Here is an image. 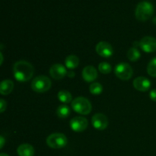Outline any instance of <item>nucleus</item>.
<instances>
[{
  "label": "nucleus",
  "instance_id": "nucleus-1",
  "mask_svg": "<svg viewBox=\"0 0 156 156\" xmlns=\"http://www.w3.org/2000/svg\"><path fill=\"white\" fill-rule=\"evenodd\" d=\"M34 66L25 60L18 61L13 66V73L15 79L18 82H27L34 76Z\"/></svg>",
  "mask_w": 156,
  "mask_h": 156
},
{
  "label": "nucleus",
  "instance_id": "nucleus-2",
  "mask_svg": "<svg viewBox=\"0 0 156 156\" xmlns=\"http://www.w3.org/2000/svg\"><path fill=\"white\" fill-rule=\"evenodd\" d=\"M154 13V7L149 2L143 1L139 3L136 8L135 16L140 21H146L152 16Z\"/></svg>",
  "mask_w": 156,
  "mask_h": 156
},
{
  "label": "nucleus",
  "instance_id": "nucleus-3",
  "mask_svg": "<svg viewBox=\"0 0 156 156\" xmlns=\"http://www.w3.org/2000/svg\"><path fill=\"white\" fill-rule=\"evenodd\" d=\"M72 108L78 114L88 115L92 109V106L89 101L84 97H78L72 101Z\"/></svg>",
  "mask_w": 156,
  "mask_h": 156
},
{
  "label": "nucleus",
  "instance_id": "nucleus-4",
  "mask_svg": "<svg viewBox=\"0 0 156 156\" xmlns=\"http://www.w3.org/2000/svg\"><path fill=\"white\" fill-rule=\"evenodd\" d=\"M52 82L48 77L45 76H37L31 82L33 91L38 93H44L49 91L51 88Z\"/></svg>",
  "mask_w": 156,
  "mask_h": 156
},
{
  "label": "nucleus",
  "instance_id": "nucleus-5",
  "mask_svg": "<svg viewBox=\"0 0 156 156\" xmlns=\"http://www.w3.org/2000/svg\"><path fill=\"white\" fill-rule=\"evenodd\" d=\"M47 145L52 149H61L66 146L67 138L64 134L59 133H52L47 138Z\"/></svg>",
  "mask_w": 156,
  "mask_h": 156
},
{
  "label": "nucleus",
  "instance_id": "nucleus-6",
  "mask_svg": "<svg viewBox=\"0 0 156 156\" xmlns=\"http://www.w3.org/2000/svg\"><path fill=\"white\" fill-rule=\"evenodd\" d=\"M114 73L118 79L121 80H129L133 74V70L129 64L126 62H121L117 65Z\"/></svg>",
  "mask_w": 156,
  "mask_h": 156
},
{
  "label": "nucleus",
  "instance_id": "nucleus-7",
  "mask_svg": "<svg viewBox=\"0 0 156 156\" xmlns=\"http://www.w3.org/2000/svg\"><path fill=\"white\" fill-rule=\"evenodd\" d=\"M88 120L84 117H75L70 120V127L75 132H82L87 129Z\"/></svg>",
  "mask_w": 156,
  "mask_h": 156
},
{
  "label": "nucleus",
  "instance_id": "nucleus-8",
  "mask_svg": "<svg viewBox=\"0 0 156 156\" xmlns=\"http://www.w3.org/2000/svg\"><path fill=\"white\" fill-rule=\"evenodd\" d=\"M140 46L144 52L153 53L156 50V39L153 37H144L140 41Z\"/></svg>",
  "mask_w": 156,
  "mask_h": 156
},
{
  "label": "nucleus",
  "instance_id": "nucleus-9",
  "mask_svg": "<svg viewBox=\"0 0 156 156\" xmlns=\"http://www.w3.org/2000/svg\"><path fill=\"white\" fill-rule=\"evenodd\" d=\"M95 50L99 56L105 58L110 57L114 53V50H113L112 46L109 43L106 42V41H101V42H99L96 45Z\"/></svg>",
  "mask_w": 156,
  "mask_h": 156
},
{
  "label": "nucleus",
  "instance_id": "nucleus-10",
  "mask_svg": "<svg viewBox=\"0 0 156 156\" xmlns=\"http://www.w3.org/2000/svg\"><path fill=\"white\" fill-rule=\"evenodd\" d=\"M91 123L94 128L98 130H103L108 126V117L103 114H96L92 117Z\"/></svg>",
  "mask_w": 156,
  "mask_h": 156
},
{
  "label": "nucleus",
  "instance_id": "nucleus-11",
  "mask_svg": "<svg viewBox=\"0 0 156 156\" xmlns=\"http://www.w3.org/2000/svg\"><path fill=\"white\" fill-rule=\"evenodd\" d=\"M50 74L53 79L56 80L62 79L66 76L67 71L65 66L61 64H54L50 69Z\"/></svg>",
  "mask_w": 156,
  "mask_h": 156
},
{
  "label": "nucleus",
  "instance_id": "nucleus-12",
  "mask_svg": "<svg viewBox=\"0 0 156 156\" xmlns=\"http://www.w3.org/2000/svg\"><path fill=\"white\" fill-rule=\"evenodd\" d=\"M133 87L137 90V91L145 92L147 91L151 87V82L147 78L143 77H137L134 79L133 81Z\"/></svg>",
  "mask_w": 156,
  "mask_h": 156
},
{
  "label": "nucleus",
  "instance_id": "nucleus-13",
  "mask_svg": "<svg viewBox=\"0 0 156 156\" xmlns=\"http://www.w3.org/2000/svg\"><path fill=\"white\" fill-rule=\"evenodd\" d=\"M82 77H83L84 80L86 82H93L98 77L97 70L92 66H87L82 70Z\"/></svg>",
  "mask_w": 156,
  "mask_h": 156
},
{
  "label": "nucleus",
  "instance_id": "nucleus-14",
  "mask_svg": "<svg viewBox=\"0 0 156 156\" xmlns=\"http://www.w3.org/2000/svg\"><path fill=\"white\" fill-rule=\"evenodd\" d=\"M17 153L19 156H34V149L31 145L24 143L18 146L17 149Z\"/></svg>",
  "mask_w": 156,
  "mask_h": 156
},
{
  "label": "nucleus",
  "instance_id": "nucleus-15",
  "mask_svg": "<svg viewBox=\"0 0 156 156\" xmlns=\"http://www.w3.org/2000/svg\"><path fill=\"white\" fill-rule=\"evenodd\" d=\"M14 88V82L10 79H5L0 82V94L2 95H8Z\"/></svg>",
  "mask_w": 156,
  "mask_h": 156
},
{
  "label": "nucleus",
  "instance_id": "nucleus-16",
  "mask_svg": "<svg viewBox=\"0 0 156 156\" xmlns=\"http://www.w3.org/2000/svg\"><path fill=\"white\" fill-rule=\"evenodd\" d=\"M65 64L66 66L68 69H76L79 64V57L75 56V55H69L66 58Z\"/></svg>",
  "mask_w": 156,
  "mask_h": 156
},
{
  "label": "nucleus",
  "instance_id": "nucleus-17",
  "mask_svg": "<svg viewBox=\"0 0 156 156\" xmlns=\"http://www.w3.org/2000/svg\"><path fill=\"white\" fill-rule=\"evenodd\" d=\"M57 97L58 99L62 103L64 104L69 103V102L72 101V99H73V97H72V94H70V92H69L68 91H66V90H61V91H59L58 92Z\"/></svg>",
  "mask_w": 156,
  "mask_h": 156
},
{
  "label": "nucleus",
  "instance_id": "nucleus-18",
  "mask_svg": "<svg viewBox=\"0 0 156 156\" xmlns=\"http://www.w3.org/2000/svg\"><path fill=\"white\" fill-rule=\"evenodd\" d=\"M56 114L59 118H66L70 114V108L66 105H60L56 110Z\"/></svg>",
  "mask_w": 156,
  "mask_h": 156
},
{
  "label": "nucleus",
  "instance_id": "nucleus-19",
  "mask_svg": "<svg viewBox=\"0 0 156 156\" xmlns=\"http://www.w3.org/2000/svg\"><path fill=\"white\" fill-rule=\"evenodd\" d=\"M127 58L132 62H136L140 58V53L136 47H131L127 52Z\"/></svg>",
  "mask_w": 156,
  "mask_h": 156
},
{
  "label": "nucleus",
  "instance_id": "nucleus-20",
  "mask_svg": "<svg viewBox=\"0 0 156 156\" xmlns=\"http://www.w3.org/2000/svg\"><path fill=\"white\" fill-rule=\"evenodd\" d=\"M147 73L152 77H156V57L152 59L148 64Z\"/></svg>",
  "mask_w": 156,
  "mask_h": 156
},
{
  "label": "nucleus",
  "instance_id": "nucleus-21",
  "mask_svg": "<svg viewBox=\"0 0 156 156\" xmlns=\"http://www.w3.org/2000/svg\"><path fill=\"white\" fill-rule=\"evenodd\" d=\"M89 91L93 94H100L103 91V87L98 82H94L90 85Z\"/></svg>",
  "mask_w": 156,
  "mask_h": 156
},
{
  "label": "nucleus",
  "instance_id": "nucleus-22",
  "mask_svg": "<svg viewBox=\"0 0 156 156\" xmlns=\"http://www.w3.org/2000/svg\"><path fill=\"white\" fill-rule=\"evenodd\" d=\"M111 64L108 63V62H101L98 65V70L100 71V73H103V74H109L111 72Z\"/></svg>",
  "mask_w": 156,
  "mask_h": 156
},
{
  "label": "nucleus",
  "instance_id": "nucleus-23",
  "mask_svg": "<svg viewBox=\"0 0 156 156\" xmlns=\"http://www.w3.org/2000/svg\"><path fill=\"white\" fill-rule=\"evenodd\" d=\"M7 108V103L4 99L0 98V113H3Z\"/></svg>",
  "mask_w": 156,
  "mask_h": 156
},
{
  "label": "nucleus",
  "instance_id": "nucleus-24",
  "mask_svg": "<svg viewBox=\"0 0 156 156\" xmlns=\"http://www.w3.org/2000/svg\"><path fill=\"white\" fill-rule=\"evenodd\" d=\"M149 97H150L151 100H152L153 101H156V89L151 90L150 92H149Z\"/></svg>",
  "mask_w": 156,
  "mask_h": 156
},
{
  "label": "nucleus",
  "instance_id": "nucleus-25",
  "mask_svg": "<svg viewBox=\"0 0 156 156\" xmlns=\"http://www.w3.org/2000/svg\"><path fill=\"white\" fill-rule=\"evenodd\" d=\"M5 140L4 137L0 136V149H2L3 146H5Z\"/></svg>",
  "mask_w": 156,
  "mask_h": 156
},
{
  "label": "nucleus",
  "instance_id": "nucleus-26",
  "mask_svg": "<svg viewBox=\"0 0 156 156\" xmlns=\"http://www.w3.org/2000/svg\"><path fill=\"white\" fill-rule=\"evenodd\" d=\"M3 60H4V57H3V55L2 54V53L0 52V66L2 64L3 62Z\"/></svg>",
  "mask_w": 156,
  "mask_h": 156
},
{
  "label": "nucleus",
  "instance_id": "nucleus-27",
  "mask_svg": "<svg viewBox=\"0 0 156 156\" xmlns=\"http://www.w3.org/2000/svg\"><path fill=\"white\" fill-rule=\"evenodd\" d=\"M68 76L69 77H72V76L73 77V76H75V74L74 73H73V74H72V72H70V73H68Z\"/></svg>",
  "mask_w": 156,
  "mask_h": 156
},
{
  "label": "nucleus",
  "instance_id": "nucleus-28",
  "mask_svg": "<svg viewBox=\"0 0 156 156\" xmlns=\"http://www.w3.org/2000/svg\"><path fill=\"white\" fill-rule=\"evenodd\" d=\"M0 156H9V155L5 153H0Z\"/></svg>",
  "mask_w": 156,
  "mask_h": 156
},
{
  "label": "nucleus",
  "instance_id": "nucleus-29",
  "mask_svg": "<svg viewBox=\"0 0 156 156\" xmlns=\"http://www.w3.org/2000/svg\"><path fill=\"white\" fill-rule=\"evenodd\" d=\"M153 23L155 24H156V17H155V18H153Z\"/></svg>",
  "mask_w": 156,
  "mask_h": 156
}]
</instances>
